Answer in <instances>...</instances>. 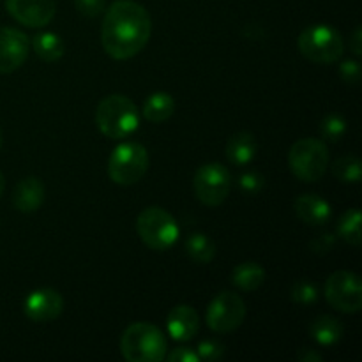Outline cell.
<instances>
[{
	"instance_id": "obj_11",
	"label": "cell",
	"mask_w": 362,
	"mask_h": 362,
	"mask_svg": "<svg viewBox=\"0 0 362 362\" xmlns=\"http://www.w3.org/2000/svg\"><path fill=\"white\" fill-rule=\"evenodd\" d=\"M30 53L28 35L13 27H0V74L20 69Z\"/></svg>"
},
{
	"instance_id": "obj_33",
	"label": "cell",
	"mask_w": 362,
	"mask_h": 362,
	"mask_svg": "<svg viewBox=\"0 0 362 362\" xmlns=\"http://www.w3.org/2000/svg\"><path fill=\"white\" fill-rule=\"evenodd\" d=\"M349 48L352 49V53L356 57L362 55V28L361 27H357L356 30H354L352 37H350V42H349Z\"/></svg>"
},
{
	"instance_id": "obj_35",
	"label": "cell",
	"mask_w": 362,
	"mask_h": 362,
	"mask_svg": "<svg viewBox=\"0 0 362 362\" xmlns=\"http://www.w3.org/2000/svg\"><path fill=\"white\" fill-rule=\"evenodd\" d=\"M4 189H6V179H4L2 172H0V198H2V194H4Z\"/></svg>"
},
{
	"instance_id": "obj_10",
	"label": "cell",
	"mask_w": 362,
	"mask_h": 362,
	"mask_svg": "<svg viewBox=\"0 0 362 362\" xmlns=\"http://www.w3.org/2000/svg\"><path fill=\"white\" fill-rule=\"evenodd\" d=\"M324 296L339 313H357L362 308V283L356 272L338 271L325 281Z\"/></svg>"
},
{
	"instance_id": "obj_20",
	"label": "cell",
	"mask_w": 362,
	"mask_h": 362,
	"mask_svg": "<svg viewBox=\"0 0 362 362\" xmlns=\"http://www.w3.org/2000/svg\"><path fill=\"white\" fill-rule=\"evenodd\" d=\"M265 281V269L257 262H243L232 271V283L243 292H255Z\"/></svg>"
},
{
	"instance_id": "obj_3",
	"label": "cell",
	"mask_w": 362,
	"mask_h": 362,
	"mask_svg": "<svg viewBox=\"0 0 362 362\" xmlns=\"http://www.w3.org/2000/svg\"><path fill=\"white\" fill-rule=\"evenodd\" d=\"M166 349L168 346L163 331L148 322H134L120 338V352L129 362H161Z\"/></svg>"
},
{
	"instance_id": "obj_14",
	"label": "cell",
	"mask_w": 362,
	"mask_h": 362,
	"mask_svg": "<svg viewBox=\"0 0 362 362\" xmlns=\"http://www.w3.org/2000/svg\"><path fill=\"white\" fill-rule=\"evenodd\" d=\"M200 331V317L197 310L187 304H179L166 317V332L175 341H191Z\"/></svg>"
},
{
	"instance_id": "obj_18",
	"label": "cell",
	"mask_w": 362,
	"mask_h": 362,
	"mask_svg": "<svg viewBox=\"0 0 362 362\" xmlns=\"http://www.w3.org/2000/svg\"><path fill=\"white\" fill-rule=\"evenodd\" d=\"M257 140L250 131H240V133L233 134L226 144V158L235 166L250 165L257 156Z\"/></svg>"
},
{
	"instance_id": "obj_2",
	"label": "cell",
	"mask_w": 362,
	"mask_h": 362,
	"mask_svg": "<svg viewBox=\"0 0 362 362\" xmlns=\"http://www.w3.org/2000/svg\"><path fill=\"white\" fill-rule=\"evenodd\" d=\"M95 124L106 138L124 140L140 127V112L126 95H106L95 108Z\"/></svg>"
},
{
	"instance_id": "obj_8",
	"label": "cell",
	"mask_w": 362,
	"mask_h": 362,
	"mask_svg": "<svg viewBox=\"0 0 362 362\" xmlns=\"http://www.w3.org/2000/svg\"><path fill=\"white\" fill-rule=\"evenodd\" d=\"M246 313L247 310L243 297L239 293L225 290L211 300L205 313V322L211 331L218 334H230L243 325Z\"/></svg>"
},
{
	"instance_id": "obj_12",
	"label": "cell",
	"mask_w": 362,
	"mask_h": 362,
	"mask_svg": "<svg viewBox=\"0 0 362 362\" xmlns=\"http://www.w3.org/2000/svg\"><path fill=\"white\" fill-rule=\"evenodd\" d=\"M64 311V297L55 288H37L23 300V313L28 320L48 324L57 320Z\"/></svg>"
},
{
	"instance_id": "obj_1",
	"label": "cell",
	"mask_w": 362,
	"mask_h": 362,
	"mask_svg": "<svg viewBox=\"0 0 362 362\" xmlns=\"http://www.w3.org/2000/svg\"><path fill=\"white\" fill-rule=\"evenodd\" d=\"M152 34V18L134 0H115L106 9L101 27L105 52L115 60H129L147 46Z\"/></svg>"
},
{
	"instance_id": "obj_19",
	"label": "cell",
	"mask_w": 362,
	"mask_h": 362,
	"mask_svg": "<svg viewBox=\"0 0 362 362\" xmlns=\"http://www.w3.org/2000/svg\"><path fill=\"white\" fill-rule=\"evenodd\" d=\"M141 112H144L145 120H148V122H166L175 113V99L168 92H154V94L145 99Z\"/></svg>"
},
{
	"instance_id": "obj_7",
	"label": "cell",
	"mask_w": 362,
	"mask_h": 362,
	"mask_svg": "<svg viewBox=\"0 0 362 362\" xmlns=\"http://www.w3.org/2000/svg\"><path fill=\"white\" fill-rule=\"evenodd\" d=\"M148 152L138 141H124L117 145L108 158V175L119 186H133L140 182L148 170Z\"/></svg>"
},
{
	"instance_id": "obj_6",
	"label": "cell",
	"mask_w": 362,
	"mask_h": 362,
	"mask_svg": "<svg viewBox=\"0 0 362 362\" xmlns=\"http://www.w3.org/2000/svg\"><path fill=\"white\" fill-rule=\"evenodd\" d=\"M136 232L141 243L154 251H168L179 240L180 228L175 218L161 207H147L138 214Z\"/></svg>"
},
{
	"instance_id": "obj_28",
	"label": "cell",
	"mask_w": 362,
	"mask_h": 362,
	"mask_svg": "<svg viewBox=\"0 0 362 362\" xmlns=\"http://www.w3.org/2000/svg\"><path fill=\"white\" fill-rule=\"evenodd\" d=\"M265 177L258 172H246L239 177V187L246 194H257L264 189Z\"/></svg>"
},
{
	"instance_id": "obj_5",
	"label": "cell",
	"mask_w": 362,
	"mask_h": 362,
	"mask_svg": "<svg viewBox=\"0 0 362 362\" xmlns=\"http://www.w3.org/2000/svg\"><path fill=\"white\" fill-rule=\"evenodd\" d=\"M297 46L300 55L313 64H334L345 53L343 35L329 25H311L304 28L297 39Z\"/></svg>"
},
{
	"instance_id": "obj_4",
	"label": "cell",
	"mask_w": 362,
	"mask_h": 362,
	"mask_svg": "<svg viewBox=\"0 0 362 362\" xmlns=\"http://www.w3.org/2000/svg\"><path fill=\"white\" fill-rule=\"evenodd\" d=\"M331 163V154L320 138H300L290 147V172L303 182H317L325 175Z\"/></svg>"
},
{
	"instance_id": "obj_25",
	"label": "cell",
	"mask_w": 362,
	"mask_h": 362,
	"mask_svg": "<svg viewBox=\"0 0 362 362\" xmlns=\"http://www.w3.org/2000/svg\"><path fill=\"white\" fill-rule=\"evenodd\" d=\"M346 120L345 117L339 115V113H329L327 117H324L318 126L322 138L327 141H339L343 138V134L346 133Z\"/></svg>"
},
{
	"instance_id": "obj_29",
	"label": "cell",
	"mask_w": 362,
	"mask_h": 362,
	"mask_svg": "<svg viewBox=\"0 0 362 362\" xmlns=\"http://www.w3.org/2000/svg\"><path fill=\"white\" fill-rule=\"evenodd\" d=\"M74 7L85 18H95L105 13L106 0H74Z\"/></svg>"
},
{
	"instance_id": "obj_9",
	"label": "cell",
	"mask_w": 362,
	"mask_h": 362,
	"mask_svg": "<svg viewBox=\"0 0 362 362\" xmlns=\"http://www.w3.org/2000/svg\"><path fill=\"white\" fill-rule=\"evenodd\" d=\"M193 189L202 204L207 207H218L228 198L232 189V175L221 163H207L194 173Z\"/></svg>"
},
{
	"instance_id": "obj_21",
	"label": "cell",
	"mask_w": 362,
	"mask_h": 362,
	"mask_svg": "<svg viewBox=\"0 0 362 362\" xmlns=\"http://www.w3.org/2000/svg\"><path fill=\"white\" fill-rule=\"evenodd\" d=\"M32 48H34L35 55L42 60V62H57L66 53V45H64L62 37L53 32H42L32 39Z\"/></svg>"
},
{
	"instance_id": "obj_22",
	"label": "cell",
	"mask_w": 362,
	"mask_h": 362,
	"mask_svg": "<svg viewBox=\"0 0 362 362\" xmlns=\"http://www.w3.org/2000/svg\"><path fill=\"white\" fill-rule=\"evenodd\" d=\"M186 253L194 264L207 265L214 260L216 257V244L214 240L211 239L205 233L197 232L191 233L186 239Z\"/></svg>"
},
{
	"instance_id": "obj_32",
	"label": "cell",
	"mask_w": 362,
	"mask_h": 362,
	"mask_svg": "<svg viewBox=\"0 0 362 362\" xmlns=\"http://www.w3.org/2000/svg\"><path fill=\"white\" fill-rule=\"evenodd\" d=\"M336 243V237L332 235V233H324V235H320L318 239L311 240V251H315V253H327L329 250H331L332 246H334Z\"/></svg>"
},
{
	"instance_id": "obj_36",
	"label": "cell",
	"mask_w": 362,
	"mask_h": 362,
	"mask_svg": "<svg viewBox=\"0 0 362 362\" xmlns=\"http://www.w3.org/2000/svg\"><path fill=\"white\" fill-rule=\"evenodd\" d=\"M2 141H4V133H2V127H0V147H2Z\"/></svg>"
},
{
	"instance_id": "obj_15",
	"label": "cell",
	"mask_w": 362,
	"mask_h": 362,
	"mask_svg": "<svg viewBox=\"0 0 362 362\" xmlns=\"http://www.w3.org/2000/svg\"><path fill=\"white\" fill-rule=\"evenodd\" d=\"M45 202V184L37 177H25L13 191V205L18 212L32 214L39 211Z\"/></svg>"
},
{
	"instance_id": "obj_30",
	"label": "cell",
	"mask_w": 362,
	"mask_h": 362,
	"mask_svg": "<svg viewBox=\"0 0 362 362\" xmlns=\"http://www.w3.org/2000/svg\"><path fill=\"white\" fill-rule=\"evenodd\" d=\"M339 76L345 83L359 85L361 81V64L357 60H345L339 66Z\"/></svg>"
},
{
	"instance_id": "obj_16",
	"label": "cell",
	"mask_w": 362,
	"mask_h": 362,
	"mask_svg": "<svg viewBox=\"0 0 362 362\" xmlns=\"http://www.w3.org/2000/svg\"><path fill=\"white\" fill-rule=\"evenodd\" d=\"M297 218L310 226H322L331 219L332 211L327 200L317 194H300L293 202Z\"/></svg>"
},
{
	"instance_id": "obj_31",
	"label": "cell",
	"mask_w": 362,
	"mask_h": 362,
	"mask_svg": "<svg viewBox=\"0 0 362 362\" xmlns=\"http://www.w3.org/2000/svg\"><path fill=\"white\" fill-rule=\"evenodd\" d=\"M166 361L170 362H200L197 350L189 349V346H179V349H173L172 352L165 356Z\"/></svg>"
},
{
	"instance_id": "obj_26",
	"label": "cell",
	"mask_w": 362,
	"mask_h": 362,
	"mask_svg": "<svg viewBox=\"0 0 362 362\" xmlns=\"http://www.w3.org/2000/svg\"><path fill=\"white\" fill-rule=\"evenodd\" d=\"M290 296H292L293 303L299 304V306H311V304H315L318 300L320 292H318V286L313 281H310V279H299V281L293 283Z\"/></svg>"
},
{
	"instance_id": "obj_24",
	"label": "cell",
	"mask_w": 362,
	"mask_h": 362,
	"mask_svg": "<svg viewBox=\"0 0 362 362\" xmlns=\"http://www.w3.org/2000/svg\"><path fill=\"white\" fill-rule=\"evenodd\" d=\"M361 221L362 216L359 209H349L345 214L341 216L338 223V237L345 240L350 246L357 247L361 244Z\"/></svg>"
},
{
	"instance_id": "obj_23",
	"label": "cell",
	"mask_w": 362,
	"mask_h": 362,
	"mask_svg": "<svg viewBox=\"0 0 362 362\" xmlns=\"http://www.w3.org/2000/svg\"><path fill=\"white\" fill-rule=\"evenodd\" d=\"M332 175L343 184H357L362 179V165L357 156H341L332 163Z\"/></svg>"
},
{
	"instance_id": "obj_27",
	"label": "cell",
	"mask_w": 362,
	"mask_h": 362,
	"mask_svg": "<svg viewBox=\"0 0 362 362\" xmlns=\"http://www.w3.org/2000/svg\"><path fill=\"white\" fill-rule=\"evenodd\" d=\"M197 354L198 357H200V361H207V362L219 361L223 356H225V345L216 341V339H204V341L198 345Z\"/></svg>"
},
{
	"instance_id": "obj_17",
	"label": "cell",
	"mask_w": 362,
	"mask_h": 362,
	"mask_svg": "<svg viewBox=\"0 0 362 362\" xmlns=\"http://www.w3.org/2000/svg\"><path fill=\"white\" fill-rule=\"evenodd\" d=\"M310 331L311 339H313L317 345L320 346H332L336 343H339V339L343 338V324L336 317L331 315H320V317L315 318L313 322L308 327Z\"/></svg>"
},
{
	"instance_id": "obj_13",
	"label": "cell",
	"mask_w": 362,
	"mask_h": 362,
	"mask_svg": "<svg viewBox=\"0 0 362 362\" xmlns=\"http://www.w3.org/2000/svg\"><path fill=\"white\" fill-rule=\"evenodd\" d=\"M13 20L28 28H42L55 16V0H6Z\"/></svg>"
},
{
	"instance_id": "obj_34",
	"label": "cell",
	"mask_w": 362,
	"mask_h": 362,
	"mask_svg": "<svg viewBox=\"0 0 362 362\" xmlns=\"http://www.w3.org/2000/svg\"><path fill=\"white\" fill-rule=\"evenodd\" d=\"M299 361L300 362H322L324 361V356H322L318 350L315 349H303L299 352Z\"/></svg>"
}]
</instances>
